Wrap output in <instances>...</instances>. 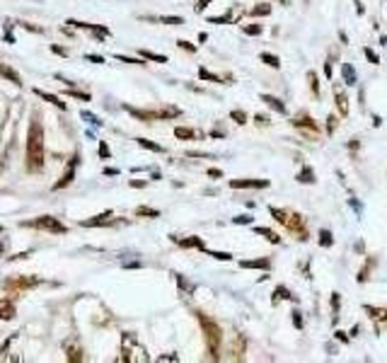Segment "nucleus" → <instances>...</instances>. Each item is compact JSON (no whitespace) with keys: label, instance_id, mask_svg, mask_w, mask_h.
<instances>
[{"label":"nucleus","instance_id":"nucleus-1","mask_svg":"<svg viewBox=\"0 0 387 363\" xmlns=\"http://www.w3.org/2000/svg\"><path fill=\"white\" fill-rule=\"evenodd\" d=\"M44 157H46L44 129H41V124L37 121V114H34L32 124H29V134H27V170L29 172H39L44 167Z\"/></svg>","mask_w":387,"mask_h":363},{"label":"nucleus","instance_id":"nucleus-2","mask_svg":"<svg viewBox=\"0 0 387 363\" xmlns=\"http://www.w3.org/2000/svg\"><path fill=\"white\" fill-rule=\"evenodd\" d=\"M196 315H198V322H201V329H203V337H206L208 354H211V359H218L220 344H223V329L218 327V322H213V320L206 317L203 312H196Z\"/></svg>","mask_w":387,"mask_h":363},{"label":"nucleus","instance_id":"nucleus-3","mask_svg":"<svg viewBox=\"0 0 387 363\" xmlns=\"http://www.w3.org/2000/svg\"><path fill=\"white\" fill-rule=\"evenodd\" d=\"M271 216L276 218V223H281L283 228H288L290 232L298 235V240H308V230H305V218L300 213H293V211H283V209H269Z\"/></svg>","mask_w":387,"mask_h":363},{"label":"nucleus","instance_id":"nucleus-4","mask_svg":"<svg viewBox=\"0 0 387 363\" xmlns=\"http://www.w3.org/2000/svg\"><path fill=\"white\" fill-rule=\"evenodd\" d=\"M295 129H300L303 131V136H310V138H317V134H320V126H317V121H312L308 114H298V116H293V121H290Z\"/></svg>","mask_w":387,"mask_h":363},{"label":"nucleus","instance_id":"nucleus-5","mask_svg":"<svg viewBox=\"0 0 387 363\" xmlns=\"http://www.w3.org/2000/svg\"><path fill=\"white\" fill-rule=\"evenodd\" d=\"M27 225L39 228V230H49V232H56V235H61V232L68 230L63 223H61V220H56L54 216H41V218H37V220H32V223H27Z\"/></svg>","mask_w":387,"mask_h":363},{"label":"nucleus","instance_id":"nucleus-6","mask_svg":"<svg viewBox=\"0 0 387 363\" xmlns=\"http://www.w3.org/2000/svg\"><path fill=\"white\" fill-rule=\"evenodd\" d=\"M230 187L232 189H266L269 179H232Z\"/></svg>","mask_w":387,"mask_h":363},{"label":"nucleus","instance_id":"nucleus-7","mask_svg":"<svg viewBox=\"0 0 387 363\" xmlns=\"http://www.w3.org/2000/svg\"><path fill=\"white\" fill-rule=\"evenodd\" d=\"M245 349H247V346H245V339H242L240 334H232V344H230V354H232V356H230V359H232V361H242V359H245Z\"/></svg>","mask_w":387,"mask_h":363},{"label":"nucleus","instance_id":"nucleus-8","mask_svg":"<svg viewBox=\"0 0 387 363\" xmlns=\"http://www.w3.org/2000/svg\"><path fill=\"white\" fill-rule=\"evenodd\" d=\"M75 165H77V157H73V160H70V165H68L65 174L61 177V182H56V184H54V189H63V187H68V184L73 182V177H75Z\"/></svg>","mask_w":387,"mask_h":363},{"label":"nucleus","instance_id":"nucleus-9","mask_svg":"<svg viewBox=\"0 0 387 363\" xmlns=\"http://www.w3.org/2000/svg\"><path fill=\"white\" fill-rule=\"evenodd\" d=\"M39 281L37 279H12V281H7L5 284V288L15 290V288H32V286H37Z\"/></svg>","mask_w":387,"mask_h":363},{"label":"nucleus","instance_id":"nucleus-10","mask_svg":"<svg viewBox=\"0 0 387 363\" xmlns=\"http://www.w3.org/2000/svg\"><path fill=\"white\" fill-rule=\"evenodd\" d=\"M240 267H242V269H269V267H271V262L261 257V259H250V262H240Z\"/></svg>","mask_w":387,"mask_h":363},{"label":"nucleus","instance_id":"nucleus-11","mask_svg":"<svg viewBox=\"0 0 387 363\" xmlns=\"http://www.w3.org/2000/svg\"><path fill=\"white\" fill-rule=\"evenodd\" d=\"M261 102H266L271 109H276V112H281V114L286 112V104H283L278 97H273V95H261Z\"/></svg>","mask_w":387,"mask_h":363},{"label":"nucleus","instance_id":"nucleus-12","mask_svg":"<svg viewBox=\"0 0 387 363\" xmlns=\"http://www.w3.org/2000/svg\"><path fill=\"white\" fill-rule=\"evenodd\" d=\"M366 312H368L375 322H387V310H385V307H373V305H368V307H366Z\"/></svg>","mask_w":387,"mask_h":363},{"label":"nucleus","instance_id":"nucleus-13","mask_svg":"<svg viewBox=\"0 0 387 363\" xmlns=\"http://www.w3.org/2000/svg\"><path fill=\"white\" fill-rule=\"evenodd\" d=\"M34 95H39V97H41L44 102H51V104H56L58 109H65V104L61 102V99H58V97H56V95H49V92H44V90H39V87L34 90Z\"/></svg>","mask_w":387,"mask_h":363},{"label":"nucleus","instance_id":"nucleus-14","mask_svg":"<svg viewBox=\"0 0 387 363\" xmlns=\"http://www.w3.org/2000/svg\"><path fill=\"white\" fill-rule=\"evenodd\" d=\"M334 99H336V109L341 112V116H346V114H348V97H346L344 92H336Z\"/></svg>","mask_w":387,"mask_h":363},{"label":"nucleus","instance_id":"nucleus-15","mask_svg":"<svg viewBox=\"0 0 387 363\" xmlns=\"http://www.w3.org/2000/svg\"><path fill=\"white\" fill-rule=\"evenodd\" d=\"M112 218V211H104V213H99V216L90 218V220H82L80 225H85V228H92V225H99V223H107Z\"/></svg>","mask_w":387,"mask_h":363},{"label":"nucleus","instance_id":"nucleus-16","mask_svg":"<svg viewBox=\"0 0 387 363\" xmlns=\"http://www.w3.org/2000/svg\"><path fill=\"white\" fill-rule=\"evenodd\" d=\"M254 232H257V235H264L271 245H281V237H278L273 230H269V228H254Z\"/></svg>","mask_w":387,"mask_h":363},{"label":"nucleus","instance_id":"nucleus-17","mask_svg":"<svg viewBox=\"0 0 387 363\" xmlns=\"http://www.w3.org/2000/svg\"><path fill=\"white\" fill-rule=\"evenodd\" d=\"M177 245H182V247H198V249H206V245L198 240V237H187V240H179V237H172Z\"/></svg>","mask_w":387,"mask_h":363},{"label":"nucleus","instance_id":"nucleus-18","mask_svg":"<svg viewBox=\"0 0 387 363\" xmlns=\"http://www.w3.org/2000/svg\"><path fill=\"white\" fill-rule=\"evenodd\" d=\"M271 300H273V305H276V303H281V300H293V295H290V290L286 288V286H278V288L273 290V298H271Z\"/></svg>","mask_w":387,"mask_h":363},{"label":"nucleus","instance_id":"nucleus-19","mask_svg":"<svg viewBox=\"0 0 387 363\" xmlns=\"http://www.w3.org/2000/svg\"><path fill=\"white\" fill-rule=\"evenodd\" d=\"M0 75H2V77H7L12 85H22V82H19V75L12 71L10 66H2V63H0Z\"/></svg>","mask_w":387,"mask_h":363},{"label":"nucleus","instance_id":"nucleus-20","mask_svg":"<svg viewBox=\"0 0 387 363\" xmlns=\"http://www.w3.org/2000/svg\"><path fill=\"white\" fill-rule=\"evenodd\" d=\"M298 182H300V184H315V172H312L310 167H303L300 174H298Z\"/></svg>","mask_w":387,"mask_h":363},{"label":"nucleus","instance_id":"nucleus-21","mask_svg":"<svg viewBox=\"0 0 387 363\" xmlns=\"http://www.w3.org/2000/svg\"><path fill=\"white\" fill-rule=\"evenodd\" d=\"M15 317V305L7 300V303H0V320H12Z\"/></svg>","mask_w":387,"mask_h":363},{"label":"nucleus","instance_id":"nucleus-22","mask_svg":"<svg viewBox=\"0 0 387 363\" xmlns=\"http://www.w3.org/2000/svg\"><path fill=\"white\" fill-rule=\"evenodd\" d=\"M65 351H68V361H73V363L82 361V351H80L77 346H73V344H68V346H65Z\"/></svg>","mask_w":387,"mask_h":363},{"label":"nucleus","instance_id":"nucleus-23","mask_svg":"<svg viewBox=\"0 0 387 363\" xmlns=\"http://www.w3.org/2000/svg\"><path fill=\"white\" fill-rule=\"evenodd\" d=\"M138 145L140 148H145V150H153V153H165V148L157 143H153V141H148V138H138Z\"/></svg>","mask_w":387,"mask_h":363},{"label":"nucleus","instance_id":"nucleus-24","mask_svg":"<svg viewBox=\"0 0 387 363\" xmlns=\"http://www.w3.org/2000/svg\"><path fill=\"white\" fill-rule=\"evenodd\" d=\"M261 63H266L271 68H281V58L273 56V54H261Z\"/></svg>","mask_w":387,"mask_h":363},{"label":"nucleus","instance_id":"nucleus-25","mask_svg":"<svg viewBox=\"0 0 387 363\" xmlns=\"http://www.w3.org/2000/svg\"><path fill=\"white\" fill-rule=\"evenodd\" d=\"M341 73H344V77H346V85H356V73H353V68H351L348 63L341 66Z\"/></svg>","mask_w":387,"mask_h":363},{"label":"nucleus","instance_id":"nucleus-26","mask_svg":"<svg viewBox=\"0 0 387 363\" xmlns=\"http://www.w3.org/2000/svg\"><path fill=\"white\" fill-rule=\"evenodd\" d=\"M174 136H177V138H182V141H187V138H194V136H196V131L184 129V126H177V129H174Z\"/></svg>","mask_w":387,"mask_h":363},{"label":"nucleus","instance_id":"nucleus-27","mask_svg":"<svg viewBox=\"0 0 387 363\" xmlns=\"http://www.w3.org/2000/svg\"><path fill=\"white\" fill-rule=\"evenodd\" d=\"M140 56L143 58H150V61H155V63H167V56H160V54H153V51H140Z\"/></svg>","mask_w":387,"mask_h":363},{"label":"nucleus","instance_id":"nucleus-28","mask_svg":"<svg viewBox=\"0 0 387 363\" xmlns=\"http://www.w3.org/2000/svg\"><path fill=\"white\" fill-rule=\"evenodd\" d=\"M269 12H271V5H269V2H261V5H257V7H252V15H254V17L269 15Z\"/></svg>","mask_w":387,"mask_h":363},{"label":"nucleus","instance_id":"nucleus-29","mask_svg":"<svg viewBox=\"0 0 387 363\" xmlns=\"http://www.w3.org/2000/svg\"><path fill=\"white\" fill-rule=\"evenodd\" d=\"M320 245H322V247H331V245H334V237H331L329 230H322V232H320Z\"/></svg>","mask_w":387,"mask_h":363},{"label":"nucleus","instance_id":"nucleus-30","mask_svg":"<svg viewBox=\"0 0 387 363\" xmlns=\"http://www.w3.org/2000/svg\"><path fill=\"white\" fill-rule=\"evenodd\" d=\"M230 119L237 121V124H245V121H247V114H245L242 109H232V112H230Z\"/></svg>","mask_w":387,"mask_h":363},{"label":"nucleus","instance_id":"nucleus-31","mask_svg":"<svg viewBox=\"0 0 387 363\" xmlns=\"http://www.w3.org/2000/svg\"><path fill=\"white\" fill-rule=\"evenodd\" d=\"M308 80H310V87H312V95H320V82H317V73H308Z\"/></svg>","mask_w":387,"mask_h":363},{"label":"nucleus","instance_id":"nucleus-32","mask_svg":"<svg viewBox=\"0 0 387 363\" xmlns=\"http://www.w3.org/2000/svg\"><path fill=\"white\" fill-rule=\"evenodd\" d=\"M373 267H375V259H368V264H366V269H363V271L358 274V281H361V284H363V281L368 279V271H370Z\"/></svg>","mask_w":387,"mask_h":363},{"label":"nucleus","instance_id":"nucleus-33","mask_svg":"<svg viewBox=\"0 0 387 363\" xmlns=\"http://www.w3.org/2000/svg\"><path fill=\"white\" fill-rule=\"evenodd\" d=\"M135 213H138V216H153V218L160 216L155 209H145V206H138V209H135Z\"/></svg>","mask_w":387,"mask_h":363},{"label":"nucleus","instance_id":"nucleus-34","mask_svg":"<svg viewBox=\"0 0 387 363\" xmlns=\"http://www.w3.org/2000/svg\"><path fill=\"white\" fill-rule=\"evenodd\" d=\"M198 75H201L203 80H211V82H220V77H218V75H213V73H208V71H206V68H201V71H198Z\"/></svg>","mask_w":387,"mask_h":363},{"label":"nucleus","instance_id":"nucleus-35","mask_svg":"<svg viewBox=\"0 0 387 363\" xmlns=\"http://www.w3.org/2000/svg\"><path fill=\"white\" fill-rule=\"evenodd\" d=\"M157 22H165V24H184L182 17H157Z\"/></svg>","mask_w":387,"mask_h":363},{"label":"nucleus","instance_id":"nucleus-36","mask_svg":"<svg viewBox=\"0 0 387 363\" xmlns=\"http://www.w3.org/2000/svg\"><path fill=\"white\" fill-rule=\"evenodd\" d=\"M245 34H252V37L261 34V24H247V27H245Z\"/></svg>","mask_w":387,"mask_h":363},{"label":"nucleus","instance_id":"nucleus-37","mask_svg":"<svg viewBox=\"0 0 387 363\" xmlns=\"http://www.w3.org/2000/svg\"><path fill=\"white\" fill-rule=\"evenodd\" d=\"M363 54H366V58H368V61L373 63V66H378V63H380V58H378V56L373 54V49H363Z\"/></svg>","mask_w":387,"mask_h":363},{"label":"nucleus","instance_id":"nucleus-38","mask_svg":"<svg viewBox=\"0 0 387 363\" xmlns=\"http://www.w3.org/2000/svg\"><path fill=\"white\" fill-rule=\"evenodd\" d=\"M290 315H293V325H295V329H303V317H300V312H298V310H293Z\"/></svg>","mask_w":387,"mask_h":363},{"label":"nucleus","instance_id":"nucleus-39","mask_svg":"<svg viewBox=\"0 0 387 363\" xmlns=\"http://www.w3.org/2000/svg\"><path fill=\"white\" fill-rule=\"evenodd\" d=\"M215 259H220V262H230L232 259V254H228V252H211Z\"/></svg>","mask_w":387,"mask_h":363},{"label":"nucleus","instance_id":"nucleus-40","mask_svg":"<svg viewBox=\"0 0 387 363\" xmlns=\"http://www.w3.org/2000/svg\"><path fill=\"white\" fill-rule=\"evenodd\" d=\"M116 58H119L121 63H143L140 58H129V56H121V54H116Z\"/></svg>","mask_w":387,"mask_h":363},{"label":"nucleus","instance_id":"nucleus-41","mask_svg":"<svg viewBox=\"0 0 387 363\" xmlns=\"http://www.w3.org/2000/svg\"><path fill=\"white\" fill-rule=\"evenodd\" d=\"M334 129H336V116H329V119H327V131L334 134Z\"/></svg>","mask_w":387,"mask_h":363},{"label":"nucleus","instance_id":"nucleus-42","mask_svg":"<svg viewBox=\"0 0 387 363\" xmlns=\"http://www.w3.org/2000/svg\"><path fill=\"white\" fill-rule=\"evenodd\" d=\"M235 223H237V225H250V223H252V216H237Z\"/></svg>","mask_w":387,"mask_h":363},{"label":"nucleus","instance_id":"nucleus-43","mask_svg":"<svg viewBox=\"0 0 387 363\" xmlns=\"http://www.w3.org/2000/svg\"><path fill=\"white\" fill-rule=\"evenodd\" d=\"M254 121H257L259 126H269V124H271V121H269L266 116H261V114H257V116H254Z\"/></svg>","mask_w":387,"mask_h":363},{"label":"nucleus","instance_id":"nucleus-44","mask_svg":"<svg viewBox=\"0 0 387 363\" xmlns=\"http://www.w3.org/2000/svg\"><path fill=\"white\" fill-rule=\"evenodd\" d=\"M331 310H339V293H331Z\"/></svg>","mask_w":387,"mask_h":363},{"label":"nucleus","instance_id":"nucleus-45","mask_svg":"<svg viewBox=\"0 0 387 363\" xmlns=\"http://www.w3.org/2000/svg\"><path fill=\"white\" fill-rule=\"evenodd\" d=\"M177 44H179L184 51H196V46H194V44H189V41H177Z\"/></svg>","mask_w":387,"mask_h":363},{"label":"nucleus","instance_id":"nucleus-46","mask_svg":"<svg viewBox=\"0 0 387 363\" xmlns=\"http://www.w3.org/2000/svg\"><path fill=\"white\" fill-rule=\"evenodd\" d=\"M208 2H213V0H198V5H196V12H201V10H203Z\"/></svg>","mask_w":387,"mask_h":363},{"label":"nucleus","instance_id":"nucleus-47","mask_svg":"<svg viewBox=\"0 0 387 363\" xmlns=\"http://www.w3.org/2000/svg\"><path fill=\"white\" fill-rule=\"evenodd\" d=\"M87 58H90V61H92V63H104V58H102V56H92V54H90V56H87Z\"/></svg>","mask_w":387,"mask_h":363},{"label":"nucleus","instance_id":"nucleus-48","mask_svg":"<svg viewBox=\"0 0 387 363\" xmlns=\"http://www.w3.org/2000/svg\"><path fill=\"white\" fill-rule=\"evenodd\" d=\"M208 174H211V177H220V174H223V172H220V170H215V167H213V170H208Z\"/></svg>","mask_w":387,"mask_h":363},{"label":"nucleus","instance_id":"nucleus-49","mask_svg":"<svg viewBox=\"0 0 387 363\" xmlns=\"http://www.w3.org/2000/svg\"><path fill=\"white\" fill-rule=\"evenodd\" d=\"M99 153H102V155H104V157H107V155H109V148H107V145L102 143V145H99Z\"/></svg>","mask_w":387,"mask_h":363},{"label":"nucleus","instance_id":"nucleus-50","mask_svg":"<svg viewBox=\"0 0 387 363\" xmlns=\"http://www.w3.org/2000/svg\"><path fill=\"white\" fill-rule=\"evenodd\" d=\"M0 252H2V245H0Z\"/></svg>","mask_w":387,"mask_h":363},{"label":"nucleus","instance_id":"nucleus-51","mask_svg":"<svg viewBox=\"0 0 387 363\" xmlns=\"http://www.w3.org/2000/svg\"><path fill=\"white\" fill-rule=\"evenodd\" d=\"M0 232H2V225H0Z\"/></svg>","mask_w":387,"mask_h":363}]
</instances>
